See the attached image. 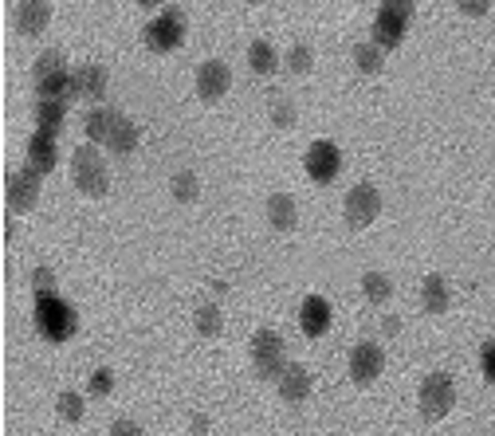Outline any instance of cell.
I'll return each instance as SVG.
<instances>
[{"instance_id":"cell-1","label":"cell","mask_w":495,"mask_h":436,"mask_svg":"<svg viewBox=\"0 0 495 436\" xmlns=\"http://www.w3.org/2000/svg\"><path fill=\"white\" fill-rule=\"evenodd\" d=\"M75 311L71 303H63L59 295H36V331L44 334L47 342H67L75 334Z\"/></svg>"},{"instance_id":"cell-2","label":"cell","mask_w":495,"mask_h":436,"mask_svg":"<svg viewBox=\"0 0 495 436\" xmlns=\"http://www.w3.org/2000/svg\"><path fill=\"white\" fill-rule=\"evenodd\" d=\"M417 405H421V417L424 421H440L444 413L457 405V385L444 370H432L421 378V390H417Z\"/></svg>"},{"instance_id":"cell-3","label":"cell","mask_w":495,"mask_h":436,"mask_svg":"<svg viewBox=\"0 0 495 436\" xmlns=\"http://www.w3.org/2000/svg\"><path fill=\"white\" fill-rule=\"evenodd\" d=\"M252 365L264 382H280L287 370V346L275 331H256L252 334Z\"/></svg>"},{"instance_id":"cell-4","label":"cell","mask_w":495,"mask_h":436,"mask_svg":"<svg viewBox=\"0 0 495 436\" xmlns=\"http://www.w3.org/2000/svg\"><path fill=\"white\" fill-rule=\"evenodd\" d=\"M71 177H75L79 193H87V197H103L106 189H111V173H106L103 157H98L91 146L75 150V157H71Z\"/></svg>"},{"instance_id":"cell-5","label":"cell","mask_w":495,"mask_h":436,"mask_svg":"<svg viewBox=\"0 0 495 436\" xmlns=\"http://www.w3.org/2000/svg\"><path fill=\"white\" fill-rule=\"evenodd\" d=\"M413 16V4L409 0H385L378 8V20H373V44L382 47H398L401 36H405V24H409Z\"/></svg>"},{"instance_id":"cell-6","label":"cell","mask_w":495,"mask_h":436,"mask_svg":"<svg viewBox=\"0 0 495 436\" xmlns=\"http://www.w3.org/2000/svg\"><path fill=\"white\" fill-rule=\"evenodd\" d=\"M378 213H382V193H378V185L362 181V185H354V189L346 193V224H350V228L373 224V221H378Z\"/></svg>"},{"instance_id":"cell-7","label":"cell","mask_w":495,"mask_h":436,"mask_svg":"<svg viewBox=\"0 0 495 436\" xmlns=\"http://www.w3.org/2000/svg\"><path fill=\"white\" fill-rule=\"evenodd\" d=\"M181 39H185V16L177 13V8H162V16L146 28V44H150L154 52H173Z\"/></svg>"},{"instance_id":"cell-8","label":"cell","mask_w":495,"mask_h":436,"mask_svg":"<svg viewBox=\"0 0 495 436\" xmlns=\"http://www.w3.org/2000/svg\"><path fill=\"white\" fill-rule=\"evenodd\" d=\"M382 370H385V350H382L378 342H358L350 350V378L358 382V385L378 382Z\"/></svg>"},{"instance_id":"cell-9","label":"cell","mask_w":495,"mask_h":436,"mask_svg":"<svg viewBox=\"0 0 495 436\" xmlns=\"http://www.w3.org/2000/svg\"><path fill=\"white\" fill-rule=\"evenodd\" d=\"M4 189H8V209H13V213H28L39 201V173L32 170V165H24V170L8 173Z\"/></svg>"},{"instance_id":"cell-10","label":"cell","mask_w":495,"mask_h":436,"mask_svg":"<svg viewBox=\"0 0 495 436\" xmlns=\"http://www.w3.org/2000/svg\"><path fill=\"white\" fill-rule=\"evenodd\" d=\"M232 87V71L221 63V59H205L201 67H197V95L205 98V103H216V98H224V91Z\"/></svg>"},{"instance_id":"cell-11","label":"cell","mask_w":495,"mask_h":436,"mask_svg":"<svg viewBox=\"0 0 495 436\" xmlns=\"http://www.w3.org/2000/svg\"><path fill=\"white\" fill-rule=\"evenodd\" d=\"M339 170H342V154L334 142H315L306 150V173L315 181H331V177H339Z\"/></svg>"},{"instance_id":"cell-12","label":"cell","mask_w":495,"mask_h":436,"mask_svg":"<svg viewBox=\"0 0 495 436\" xmlns=\"http://www.w3.org/2000/svg\"><path fill=\"white\" fill-rule=\"evenodd\" d=\"M275 385H280V398L287 405H303L306 398H311V390H315V378L306 373V365H287L283 378Z\"/></svg>"},{"instance_id":"cell-13","label":"cell","mask_w":495,"mask_h":436,"mask_svg":"<svg viewBox=\"0 0 495 436\" xmlns=\"http://www.w3.org/2000/svg\"><path fill=\"white\" fill-rule=\"evenodd\" d=\"M106 87H111V75H106V67H98V63L75 67V91L83 95V98H91V103H103Z\"/></svg>"},{"instance_id":"cell-14","label":"cell","mask_w":495,"mask_h":436,"mask_svg":"<svg viewBox=\"0 0 495 436\" xmlns=\"http://www.w3.org/2000/svg\"><path fill=\"white\" fill-rule=\"evenodd\" d=\"M299 326H303V334L319 339L326 326H331V303H326L323 295H311V299L303 303V311H299Z\"/></svg>"},{"instance_id":"cell-15","label":"cell","mask_w":495,"mask_h":436,"mask_svg":"<svg viewBox=\"0 0 495 436\" xmlns=\"http://www.w3.org/2000/svg\"><path fill=\"white\" fill-rule=\"evenodd\" d=\"M55 138H47V134H32L28 138V165H32V170L44 177V173H52L55 170Z\"/></svg>"},{"instance_id":"cell-16","label":"cell","mask_w":495,"mask_h":436,"mask_svg":"<svg viewBox=\"0 0 495 436\" xmlns=\"http://www.w3.org/2000/svg\"><path fill=\"white\" fill-rule=\"evenodd\" d=\"M295 216H299V209H295V197H287V193H272V197H267V224H272L275 232H291Z\"/></svg>"},{"instance_id":"cell-17","label":"cell","mask_w":495,"mask_h":436,"mask_svg":"<svg viewBox=\"0 0 495 436\" xmlns=\"http://www.w3.org/2000/svg\"><path fill=\"white\" fill-rule=\"evenodd\" d=\"M16 24L24 36H39L47 24H52V8H47L44 0H28V4L16 8Z\"/></svg>"},{"instance_id":"cell-18","label":"cell","mask_w":495,"mask_h":436,"mask_svg":"<svg viewBox=\"0 0 495 436\" xmlns=\"http://www.w3.org/2000/svg\"><path fill=\"white\" fill-rule=\"evenodd\" d=\"M63 122H67V103H52V98H39V103H36V126H39V134L59 138Z\"/></svg>"},{"instance_id":"cell-19","label":"cell","mask_w":495,"mask_h":436,"mask_svg":"<svg viewBox=\"0 0 495 436\" xmlns=\"http://www.w3.org/2000/svg\"><path fill=\"white\" fill-rule=\"evenodd\" d=\"M114 122H118V111H111V106H91L87 111V142H106L114 130Z\"/></svg>"},{"instance_id":"cell-20","label":"cell","mask_w":495,"mask_h":436,"mask_svg":"<svg viewBox=\"0 0 495 436\" xmlns=\"http://www.w3.org/2000/svg\"><path fill=\"white\" fill-rule=\"evenodd\" d=\"M421 303H424V311H429V314H444V311H449L452 295H449V283H444V275H429V280H424Z\"/></svg>"},{"instance_id":"cell-21","label":"cell","mask_w":495,"mask_h":436,"mask_svg":"<svg viewBox=\"0 0 495 436\" xmlns=\"http://www.w3.org/2000/svg\"><path fill=\"white\" fill-rule=\"evenodd\" d=\"M106 146H111V154H118V157L134 154V150H138V126H134L126 114H118V122H114L111 138H106Z\"/></svg>"},{"instance_id":"cell-22","label":"cell","mask_w":495,"mask_h":436,"mask_svg":"<svg viewBox=\"0 0 495 436\" xmlns=\"http://www.w3.org/2000/svg\"><path fill=\"white\" fill-rule=\"evenodd\" d=\"M193 323H197V334H205V339H216V334L224 331V314H221V306H216V303H201V306H197Z\"/></svg>"},{"instance_id":"cell-23","label":"cell","mask_w":495,"mask_h":436,"mask_svg":"<svg viewBox=\"0 0 495 436\" xmlns=\"http://www.w3.org/2000/svg\"><path fill=\"white\" fill-rule=\"evenodd\" d=\"M248 67H252L256 75H272L275 71V47L267 44V39H256V44L248 47Z\"/></svg>"},{"instance_id":"cell-24","label":"cell","mask_w":495,"mask_h":436,"mask_svg":"<svg viewBox=\"0 0 495 436\" xmlns=\"http://www.w3.org/2000/svg\"><path fill=\"white\" fill-rule=\"evenodd\" d=\"M362 295L370 303H385L393 295V283H390V275H382V272H365L362 275Z\"/></svg>"},{"instance_id":"cell-25","label":"cell","mask_w":495,"mask_h":436,"mask_svg":"<svg viewBox=\"0 0 495 436\" xmlns=\"http://www.w3.org/2000/svg\"><path fill=\"white\" fill-rule=\"evenodd\" d=\"M382 63H385V59H382L378 44H358V47H354V67H358L362 75H378Z\"/></svg>"},{"instance_id":"cell-26","label":"cell","mask_w":495,"mask_h":436,"mask_svg":"<svg viewBox=\"0 0 495 436\" xmlns=\"http://www.w3.org/2000/svg\"><path fill=\"white\" fill-rule=\"evenodd\" d=\"M55 413H59V417H63V421H83V398H79V393L75 390H63V393H59V398H55Z\"/></svg>"},{"instance_id":"cell-27","label":"cell","mask_w":495,"mask_h":436,"mask_svg":"<svg viewBox=\"0 0 495 436\" xmlns=\"http://www.w3.org/2000/svg\"><path fill=\"white\" fill-rule=\"evenodd\" d=\"M173 197L181 205H189V201H197V193H201V185H197V173H189V170H181V173H173Z\"/></svg>"},{"instance_id":"cell-28","label":"cell","mask_w":495,"mask_h":436,"mask_svg":"<svg viewBox=\"0 0 495 436\" xmlns=\"http://www.w3.org/2000/svg\"><path fill=\"white\" fill-rule=\"evenodd\" d=\"M55 71H67L63 52H44V55L36 59V79H47V75H55Z\"/></svg>"},{"instance_id":"cell-29","label":"cell","mask_w":495,"mask_h":436,"mask_svg":"<svg viewBox=\"0 0 495 436\" xmlns=\"http://www.w3.org/2000/svg\"><path fill=\"white\" fill-rule=\"evenodd\" d=\"M311 63H315V55H311V47H306V44H295L291 52H287V67H291L295 75L311 71Z\"/></svg>"},{"instance_id":"cell-30","label":"cell","mask_w":495,"mask_h":436,"mask_svg":"<svg viewBox=\"0 0 495 436\" xmlns=\"http://www.w3.org/2000/svg\"><path fill=\"white\" fill-rule=\"evenodd\" d=\"M272 122L280 126V130H291L295 126V106L287 103V98H275L272 103Z\"/></svg>"},{"instance_id":"cell-31","label":"cell","mask_w":495,"mask_h":436,"mask_svg":"<svg viewBox=\"0 0 495 436\" xmlns=\"http://www.w3.org/2000/svg\"><path fill=\"white\" fill-rule=\"evenodd\" d=\"M32 287H36V295H55V275H52V267H36V272H32Z\"/></svg>"},{"instance_id":"cell-32","label":"cell","mask_w":495,"mask_h":436,"mask_svg":"<svg viewBox=\"0 0 495 436\" xmlns=\"http://www.w3.org/2000/svg\"><path fill=\"white\" fill-rule=\"evenodd\" d=\"M111 390H114V373L111 370H95V378H91V393H95V398H106Z\"/></svg>"},{"instance_id":"cell-33","label":"cell","mask_w":495,"mask_h":436,"mask_svg":"<svg viewBox=\"0 0 495 436\" xmlns=\"http://www.w3.org/2000/svg\"><path fill=\"white\" fill-rule=\"evenodd\" d=\"M480 365H483V378H488L495 385V339L491 342H483V350H480Z\"/></svg>"},{"instance_id":"cell-34","label":"cell","mask_w":495,"mask_h":436,"mask_svg":"<svg viewBox=\"0 0 495 436\" xmlns=\"http://www.w3.org/2000/svg\"><path fill=\"white\" fill-rule=\"evenodd\" d=\"M111 436H146V432H142V424H134V421L122 417V421L111 424Z\"/></svg>"},{"instance_id":"cell-35","label":"cell","mask_w":495,"mask_h":436,"mask_svg":"<svg viewBox=\"0 0 495 436\" xmlns=\"http://www.w3.org/2000/svg\"><path fill=\"white\" fill-rule=\"evenodd\" d=\"M460 13H464V16H483V13H488V4H480V0H472V4H460Z\"/></svg>"}]
</instances>
